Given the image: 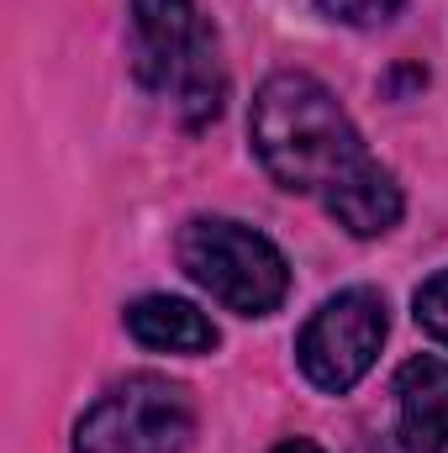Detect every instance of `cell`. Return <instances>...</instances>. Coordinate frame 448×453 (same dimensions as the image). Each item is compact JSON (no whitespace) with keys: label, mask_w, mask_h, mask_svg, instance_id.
I'll use <instances>...</instances> for the list:
<instances>
[{"label":"cell","mask_w":448,"mask_h":453,"mask_svg":"<svg viewBox=\"0 0 448 453\" xmlns=\"http://www.w3.org/2000/svg\"><path fill=\"white\" fill-rule=\"evenodd\" d=\"M132 74L143 90L164 96L185 127L222 116V48L196 0H132Z\"/></svg>","instance_id":"7a4b0ae2"},{"label":"cell","mask_w":448,"mask_h":453,"mask_svg":"<svg viewBox=\"0 0 448 453\" xmlns=\"http://www.w3.org/2000/svg\"><path fill=\"white\" fill-rule=\"evenodd\" d=\"M401 211H406V196H401V185H396V174H390L385 164H375L364 180H353L343 196L328 201V217H333L343 232H353V237H380V232H390V226L401 222Z\"/></svg>","instance_id":"ba28073f"},{"label":"cell","mask_w":448,"mask_h":453,"mask_svg":"<svg viewBox=\"0 0 448 453\" xmlns=\"http://www.w3.org/2000/svg\"><path fill=\"white\" fill-rule=\"evenodd\" d=\"M412 306H417V327L433 342L448 348V269H438L433 280L417 285V301H412Z\"/></svg>","instance_id":"9c48e42d"},{"label":"cell","mask_w":448,"mask_h":453,"mask_svg":"<svg viewBox=\"0 0 448 453\" xmlns=\"http://www.w3.org/2000/svg\"><path fill=\"white\" fill-rule=\"evenodd\" d=\"M274 453H322L317 443H306V438H290V443H280Z\"/></svg>","instance_id":"8fae6325"},{"label":"cell","mask_w":448,"mask_h":453,"mask_svg":"<svg viewBox=\"0 0 448 453\" xmlns=\"http://www.w3.org/2000/svg\"><path fill=\"white\" fill-rule=\"evenodd\" d=\"M385 301L375 290H343L333 301H322L312 311V322L296 338V364L301 374L328 390V395H348L380 358L385 342Z\"/></svg>","instance_id":"5b68a950"},{"label":"cell","mask_w":448,"mask_h":453,"mask_svg":"<svg viewBox=\"0 0 448 453\" xmlns=\"http://www.w3.org/2000/svg\"><path fill=\"white\" fill-rule=\"evenodd\" d=\"M190 395L164 374L112 385L74 427V453H180L190 443Z\"/></svg>","instance_id":"277c9868"},{"label":"cell","mask_w":448,"mask_h":453,"mask_svg":"<svg viewBox=\"0 0 448 453\" xmlns=\"http://www.w3.org/2000/svg\"><path fill=\"white\" fill-rule=\"evenodd\" d=\"M248 137H253L264 174L280 190L317 196L322 206L380 164L364 148L348 111L337 106V96L301 69L269 74L259 85L253 111H248Z\"/></svg>","instance_id":"6da1fadb"},{"label":"cell","mask_w":448,"mask_h":453,"mask_svg":"<svg viewBox=\"0 0 448 453\" xmlns=\"http://www.w3.org/2000/svg\"><path fill=\"white\" fill-rule=\"evenodd\" d=\"M180 269L237 317H269L280 311L285 290H290V264L285 253L253 232V226L232 222V217H190L180 226Z\"/></svg>","instance_id":"3957f363"},{"label":"cell","mask_w":448,"mask_h":453,"mask_svg":"<svg viewBox=\"0 0 448 453\" xmlns=\"http://www.w3.org/2000/svg\"><path fill=\"white\" fill-rule=\"evenodd\" d=\"M401 5L406 0H317V11L343 27H385L401 16Z\"/></svg>","instance_id":"30bf717a"},{"label":"cell","mask_w":448,"mask_h":453,"mask_svg":"<svg viewBox=\"0 0 448 453\" xmlns=\"http://www.w3.org/2000/svg\"><path fill=\"white\" fill-rule=\"evenodd\" d=\"M396 443L401 453H448V364L422 353L396 374Z\"/></svg>","instance_id":"8992f818"},{"label":"cell","mask_w":448,"mask_h":453,"mask_svg":"<svg viewBox=\"0 0 448 453\" xmlns=\"http://www.w3.org/2000/svg\"><path fill=\"white\" fill-rule=\"evenodd\" d=\"M127 333L153 348V353H212L217 348V327L206 311H196L180 296H143L127 306Z\"/></svg>","instance_id":"52a82bcc"}]
</instances>
